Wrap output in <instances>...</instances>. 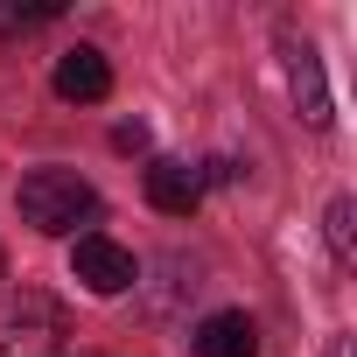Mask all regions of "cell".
Listing matches in <instances>:
<instances>
[{"label": "cell", "instance_id": "obj_10", "mask_svg": "<svg viewBox=\"0 0 357 357\" xmlns=\"http://www.w3.org/2000/svg\"><path fill=\"white\" fill-rule=\"evenodd\" d=\"M63 8L56 0H36V8H22V0H0V36H29V29H43V22H56Z\"/></svg>", "mask_w": 357, "mask_h": 357}, {"label": "cell", "instance_id": "obj_7", "mask_svg": "<svg viewBox=\"0 0 357 357\" xmlns=\"http://www.w3.org/2000/svg\"><path fill=\"white\" fill-rule=\"evenodd\" d=\"M190 350H197V357H259V322H252L245 308H218V315L197 322Z\"/></svg>", "mask_w": 357, "mask_h": 357}, {"label": "cell", "instance_id": "obj_11", "mask_svg": "<svg viewBox=\"0 0 357 357\" xmlns=\"http://www.w3.org/2000/svg\"><path fill=\"white\" fill-rule=\"evenodd\" d=\"M147 140H154V133H147L140 119H126V126L112 133V147H119V154H147Z\"/></svg>", "mask_w": 357, "mask_h": 357}, {"label": "cell", "instance_id": "obj_12", "mask_svg": "<svg viewBox=\"0 0 357 357\" xmlns=\"http://www.w3.org/2000/svg\"><path fill=\"white\" fill-rule=\"evenodd\" d=\"M322 357H357V336H350V329H336V336L322 343Z\"/></svg>", "mask_w": 357, "mask_h": 357}, {"label": "cell", "instance_id": "obj_2", "mask_svg": "<svg viewBox=\"0 0 357 357\" xmlns=\"http://www.w3.org/2000/svg\"><path fill=\"white\" fill-rule=\"evenodd\" d=\"M15 204H22V225H36L43 238H70L77 225L98 218V190L84 183V175H70V168H36V175H22Z\"/></svg>", "mask_w": 357, "mask_h": 357}, {"label": "cell", "instance_id": "obj_13", "mask_svg": "<svg viewBox=\"0 0 357 357\" xmlns=\"http://www.w3.org/2000/svg\"><path fill=\"white\" fill-rule=\"evenodd\" d=\"M0 280H8V252H0Z\"/></svg>", "mask_w": 357, "mask_h": 357}, {"label": "cell", "instance_id": "obj_4", "mask_svg": "<svg viewBox=\"0 0 357 357\" xmlns=\"http://www.w3.org/2000/svg\"><path fill=\"white\" fill-rule=\"evenodd\" d=\"M280 63H287V91H294V112H301V126H329L336 112H329V77H322V56L308 50V43H280Z\"/></svg>", "mask_w": 357, "mask_h": 357}, {"label": "cell", "instance_id": "obj_5", "mask_svg": "<svg viewBox=\"0 0 357 357\" xmlns=\"http://www.w3.org/2000/svg\"><path fill=\"white\" fill-rule=\"evenodd\" d=\"M147 204L161 218H190L204 204V168L197 161H175V154H154L147 161Z\"/></svg>", "mask_w": 357, "mask_h": 357}, {"label": "cell", "instance_id": "obj_9", "mask_svg": "<svg viewBox=\"0 0 357 357\" xmlns=\"http://www.w3.org/2000/svg\"><path fill=\"white\" fill-rule=\"evenodd\" d=\"M322 231H329L336 266H350V259H357V204H350V197H336V204H329V218H322Z\"/></svg>", "mask_w": 357, "mask_h": 357}, {"label": "cell", "instance_id": "obj_1", "mask_svg": "<svg viewBox=\"0 0 357 357\" xmlns=\"http://www.w3.org/2000/svg\"><path fill=\"white\" fill-rule=\"evenodd\" d=\"M70 308L50 287H8L0 294V357H63Z\"/></svg>", "mask_w": 357, "mask_h": 357}, {"label": "cell", "instance_id": "obj_6", "mask_svg": "<svg viewBox=\"0 0 357 357\" xmlns=\"http://www.w3.org/2000/svg\"><path fill=\"white\" fill-rule=\"evenodd\" d=\"M56 98H70V105L112 98V63H105V50H91V43L63 50V56H56Z\"/></svg>", "mask_w": 357, "mask_h": 357}, {"label": "cell", "instance_id": "obj_8", "mask_svg": "<svg viewBox=\"0 0 357 357\" xmlns=\"http://www.w3.org/2000/svg\"><path fill=\"white\" fill-rule=\"evenodd\" d=\"M154 273L168 280V287H147V315H154V322H168L175 308H183V301H190V294L204 287V280H197V259H183V252H168V259H161Z\"/></svg>", "mask_w": 357, "mask_h": 357}, {"label": "cell", "instance_id": "obj_3", "mask_svg": "<svg viewBox=\"0 0 357 357\" xmlns=\"http://www.w3.org/2000/svg\"><path fill=\"white\" fill-rule=\"evenodd\" d=\"M70 273L84 280V294H126V287H140L133 252H126L119 238H105V231H84V238L70 245Z\"/></svg>", "mask_w": 357, "mask_h": 357}]
</instances>
